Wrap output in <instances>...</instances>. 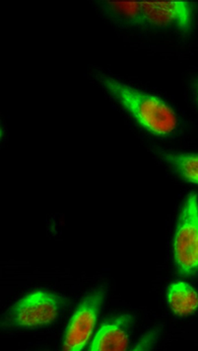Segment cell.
<instances>
[{"instance_id": "3957f363", "label": "cell", "mask_w": 198, "mask_h": 351, "mask_svg": "<svg viewBox=\"0 0 198 351\" xmlns=\"http://www.w3.org/2000/svg\"><path fill=\"white\" fill-rule=\"evenodd\" d=\"M173 261L180 274L198 272V197L191 193L182 205L173 243Z\"/></svg>"}, {"instance_id": "7a4b0ae2", "label": "cell", "mask_w": 198, "mask_h": 351, "mask_svg": "<svg viewBox=\"0 0 198 351\" xmlns=\"http://www.w3.org/2000/svg\"><path fill=\"white\" fill-rule=\"evenodd\" d=\"M66 301L48 291L29 293L9 308L3 325L9 328H32L53 324L61 314Z\"/></svg>"}, {"instance_id": "5b68a950", "label": "cell", "mask_w": 198, "mask_h": 351, "mask_svg": "<svg viewBox=\"0 0 198 351\" xmlns=\"http://www.w3.org/2000/svg\"><path fill=\"white\" fill-rule=\"evenodd\" d=\"M195 4L190 1H141V26L175 28L190 32Z\"/></svg>"}, {"instance_id": "ba28073f", "label": "cell", "mask_w": 198, "mask_h": 351, "mask_svg": "<svg viewBox=\"0 0 198 351\" xmlns=\"http://www.w3.org/2000/svg\"><path fill=\"white\" fill-rule=\"evenodd\" d=\"M158 153L182 180L198 185V154L173 153L163 149H158Z\"/></svg>"}, {"instance_id": "6da1fadb", "label": "cell", "mask_w": 198, "mask_h": 351, "mask_svg": "<svg viewBox=\"0 0 198 351\" xmlns=\"http://www.w3.org/2000/svg\"><path fill=\"white\" fill-rule=\"evenodd\" d=\"M100 80L113 99L149 133L166 137L177 130V114L161 98L138 90L113 77H102Z\"/></svg>"}, {"instance_id": "52a82bcc", "label": "cell", "mask_w": 198, "mask_h": 351, "mask_svg": "<svg viewBox=\"0 0 198 351\" xmlns=\"http://www.w3.org/2000/svg\"><path fill=\"white\" fill-rule=\"evenodd\" d=\"M167 300L173 314L188 317L198 310V292L184 281H175L169 286Z\"/></svg>"}, {"instance_id": "8992f818", "label": "cell", "mask_w": 198, "mask_h": 351, "mask_svg": "<svg viewBox=\"0 0 198 351\" xmlns=\"http://www.w3.org/2000/svg\"><path fill=\"white\" fill-rule=\"evenodd\" d=\"M132 316L121 315L107 322L100 328L89 350L91 351H124L130 346V332Z\"/></svg>"}, {"instance_id": "9c48e42d", "label": "cell", "mask_w": 198, "mask_h": 351, "mask_svg": "<svg viewBox=\"0 0 198 351\" xmlns=\"http://www.w3.org/2000/svg\"><path fill=\"white\" fill-rule=\"evenodd\" d=\"M107 6L119 17L128 20V23L141 26V1H108Z\"/></svg>"}, {"instance_id": "30bf717a", "label": "cell", "mask_w": 198, "mask_h": 351, "mask_svg": "<svg viewBox=\"0 0 198 351\" xmlns=\"http://www.w3.org/2000/svg\"><path fill=\"white\" fill-rule=\"evenodd\" d=\"M156 335L154 332H150V334L146 335L145 337L142 339L141 341H139V346H137V350H143L146 348V344H149L151 348V344L155 343Z\"/></svg>"}, {"instance_id": "277c9868", "label": "cell", "mask_w": 198, "mask_h": 351, "mask_svg": "<svg viewBox=\"0 0 198 351\" xmlns=\"http://www.w3.org/2000/svg\"><path fill=\"white\" fill-rule=\"evenodd\" d=\"M106 294V288H96L78 306L66 328L62 346L64 350L79 351L86 348L94 332Z\"/></svg>"}, {"instance_id": "8fae6325", "label": "cell", "mask_w": 198, "mask_h": 351, "mask_svg": "<svg viewBox=\"0 0 198 351\" xmlns=\"http://www.w3.org/2000/svg\"><path fill=\"white\" fill-rule=\"evenodd\" d=\"M197 99H198V87H197Z\"/></svg>"}]
</instances>
